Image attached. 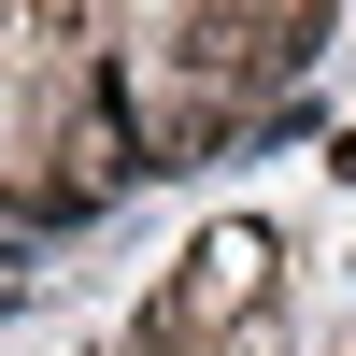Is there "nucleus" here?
I'll use <instances>...</instances> for the list:
<instances>
[{"label": "nucleus", "instance_id": "2", "mask_svg": "<svg viewBox=\"0 0 356 356\" xmlns=\"http://www.w3.org/2000/svg\"><path fill=\"white\" fill-rule=\"evenodd\" d=\"M328 171H342V186H356V129H342V143H328Z\"/></svg>", "mask_w": 356, "mask_h": 356}, {"label": "nucleus", "instance_id": "1", "mask_svg": "<svg viewBox=\"0 0 356 356\" xmlns=\"http://www.w3.org/2000/svg\"><path fill=\"white\" fill-rule=\"evenodd\" d=\"M257 314H285V300H271V228H243V214H228V228H200V243H186V271H171L157 328L214 356L228 328H257Z\"/></svg>", "mask_w": 356, "mask_h": 356}]
</instances>
